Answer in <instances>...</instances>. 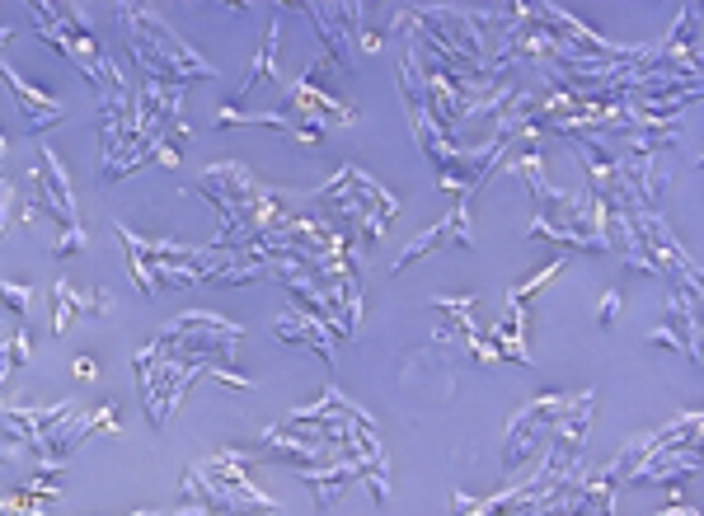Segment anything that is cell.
Segmentation results:
<instances>
[{"label":"cell","instance_id":"836d02e7","mask_svg":"<svg viewBox=\"0 0 704 516\" xmlns=\"http://www.w3.org/2000/svg\"><path fill=\"white\" fill-rule=\"evenodd\" d=\"M15 456H19L15 446H0V465H10V460H15Z\"/></svg>","mask_w":704,"mask_h":516},{"label":"cell","instance_id":"ba28073f","mask_svg":"<svg viewBox=\"0 0 704 516\" xmlns=\"http://www.w3.org/2000/svg\"><path fill=\"white\" fill-rule=\"evenodd\" d=\"M15 33L10 29H0V47L10 43ZM0 80L10 85V94H15V104H19V113H24V127H29V137H43V132H52L57 122H66V108H62V99L57 94H47V90H38L33 80H24L5 61V52H0Z\"/></svg>","mask_w":704,"mask_h":516},{"label":"cell","instance_id":"7402d4cb","mask_svg":"<svg viewBox=\"0 0 704 516\" xmlns=\"http://www.w3.org/2000/svg\"><path fill=\"white\" fill-rule=\"evenodd\" d=\"M33 301H38L33 287H24V282H0V305H5V310H15L19 319L33 310Z\"/></svg>","mask_w":704,"mask_h":516},{"label":"cell","instance_id":"7a4b0ae2","mask_svg":"<svg viewBox=\"0 0 704 516\" xmlns=\"http://www.w3.org/2000/svg\"><path fill=\"white\" fill-rule=\"evenodd\" d=\"M324 212V221L338 230V235H348L357 249H367V244H381L390 221L399 216V198L395 193H385L376 179H367L357 165H343L334 179L324 183L320 193H315Z\"/></svg>","mask_w":704,"mask_h":516},{"label":"cell","instance_id":"4fadbf2b","mask_svg":"<svg viewBox=\"0 0 704 516\" xmlns=\"http://www.w3.org/2000/svg\"><path fill=\"white\" fill-rule=\"evenodd\" d=\"M301 15L315 19V29H320V43H324V57L334 61V66H343V71H362L357 66V52H352V29L343 24V15H338V5H324V0H306V5H296Z\"/></svg>","mask_w":704,"mask_h":516},{"label":"cell","instance_id":"1f68e13d","mask_svg":"<svg viewBox=\"0 0 704 516\" xmlns=\"http://www.w3.org/2000/svg\"><path fill=\"white\" fill-rule=\"evenodd\" d=\"M352 38L362 43V52H381V43H385V33H376V29H357Z\"/></svg>","mask_w":704,"mask_h":516},{"label":"cell","instance_id":"d4e9b609","mask_svg":"<svg viewBox=\"0 0 704 516\" xmlns=\"http://www.w3.org/2000/svg\"><path fill=\"white\" fill-rule=\"evenodd\" d=\"M620 315H625V301H620V291H601V301H597V324H601V329H615V324H620Z\"/></svg>","mask_w":704,"mask_h":516},{"label":"cell","instance_id":"4316f807","mask_svg":"<svg viewBox=\"0 0 704 516\" xmlns=\"http://www.w3.org/2000/svg\"><path fill=\"white\" fill-rule=\"evenodd\" d=\"M5 348H10V362L15 366H29V329H15V338Z\"/></svg>","mask_w":704,"mask_h":516},{"label":"cell","instance_id":"6da1fadb","mask_svg":"<svg viewBox=\"0 0 704 516\" xmlns=\"http://www.w3.org/2000/svg\"><path fill=\"white\" fill-rule=\"evenodd\" d=\"M113 15H118V24H123V38H127V47H132L137 66L146 71V80H160V85L216 80V66H207L179 33L169 29L165 19L155 15L151 5H132V0H123Z\"/></svg>","mask_w":704,"mask_h":516},{"label":"cell","instance_id":"ac0fdd59","mask_svg":"<svg viewBox=\"0 0 704 516\" xmlns=\"http://www.w3.org/2000/svg\"><path fill=\"white\" fill-rule=\"evenodd\" d=\"M118 230V240L127 244V268H132V277H137V287H141V296H155V268H151V254H146V240L141 235H132L127 226H113Z\"/></svg>","mask_w":704,"mask_h":516},{"label":"cell","instance_id":"cb8c5ba5","mask_svg":"<svg viewBox=\"0 0 704 516\" xmlns=\"http://www.w3.org/2000/svg\"><path fill=\"white\" fill-rule=\"evenodd\" d=\"M362 479H367L371 498L390 502V465H385V460H371V465H362Z\"/></svg>","mask_w":704,"mask_h":516},{"label":"cell","instance_id":"5b68a950","mask_svg":"<svg viewBox=\"0 0 704 516\" xmlns=\"http://www.w3.org/2000/svg\"><path fill=\"white\" fill-rule=\"evenodd\" d=\"M132 366H137L141 409H146V423H151V427H169V418L179 413V404H184L188 390H193V380L207 376V366L160 357L151 343H146V348H137Z\"/></svg>","mask_w":704,"mask_h":516},{"label":"cell","instance_id":"f1b7e54d","mask_svg":"<svg viewBox=\"0 0 704 516\" xmlns=\"http://www.w3.org/2000/svg\"><path fill=\"white\" fill-rule=\"evenodd\" d=\"M465 343H470V352H475V357H479V362H489V366H498V362H503V357H498V348H493V343H489V338H465Z\"/></svg>","mask_w":704,"mask_h":516},{"label":"cell","instance_id":"2e32d148","mask_svg":"<svg viewBox=\"0 0 704 516\" xmlns=\"http://www.w3.org/2000/svg\"><path fill=\"white\" fill-rule=\"evenodd\" d=\"M277 43H282V33H277V24H268V38H263V47H259V52H254V61H249V71H245V76H240V85H235V94H230V99H226L230 108H235V104H245L249 94H254V85L273 76Z\"/></svg>","mask_w":704,"mask_h":516},{"label":"cell","instance_id":"484cf974","mask_svg":"<svg viewBox=\"0 0 704 516\" xmlns=\"http://www.w3.org/2000/svg\"><path fill=\"white\" fill-rule=\"evenodd\" d=\"M85 244H90V235H85V230H80V226H71V230H62V235H57V244H52V254H57V258H71V254H80Z\"/></svg>","mask_w":704,"mask_h":516},{"label":"cell","instance_id":"e0dca14e","mask_svg":"<svg viewBox=\"0 0 704 516\" xmlns=\"http://www.w3.org/2000/svg\"><path fill=\"white\" fill-rule=\"evenodd\" d=\"M489 343L498 348V357H503V362L531 366V348H526V334L517 329V319H512V315H503L498 324H493V329H489Z\"/></svg>","mask_w":704,"mask_h":516},{"label":"cell","instance_id":"603a6c76","mask_svg":"<svg viewBox=\"0 0 704 516\" xmlns=\"http://www.w3.org/2000/svg\"><path fill=\"white\" fill-rule=\"evenodd\" d=\"M71 329V282H57L52 287V334H66Z\"/></svg>","mask_w":704,"mask_h":516},{"label":"cell","instance_id":"f546056e","mask_svg":"<svg viewBox=\"0 0 704 516\" xmlns=\"http://www.w3.org/2000/svg\"><path fill=\"white\" fill-rule=\"evenodd\" d=\"M207 376H216L221 385H230V390H254V380H249V376H235L230 366H216V371H207Z\"/></svg>","mask_w":704,"mask_h":516},{"label":"cell","instance_id":"5bb4252c","mask_svg":"<svg viewBox=\"0 0 704 516\" xmlns=\"http://www.w3.org/2000/svg\"><path fill=\"white\" fill-rule=\"evenodd\" d=\"M273 334L282 338V343H301V348L320 352V362L334 366V329H329L324 319H315L310 310H287V315H277Z\"/></svg>","mask_w":704,"mask_h":516},{"label":"cell","instance_id":"d6a6232c","mask_svg":"<svg viewBox=\"0 0 704 516\" xmlns=\"http://www.w3.org/2000/svg\"><path fill=\"white\" fill-rule=\"evenodd\" d=\"M71 376H76V380H94V376H99L94 357H76V362H71Z\"/></svg>","mask_w":704,"mask_h":516},{"label":"cell","instance_id":"277c9868","mask_svg":"<svg viewBox=\"0 0 704 516\" xmlns=\"http://www.w3.org/2000/svg\"><path fill=\"white\" fill-rule=\"evenodd\" d=\"M245 343V329L230 324V319L212 315V310H193V315L169 319L165 329L151 338V348L160 357H174V362H193V366H235V348Z\"/></svg>","mask_w":704,"mask_h":516},{"label":"cell","instance_id":"83f0119b","mask_svg":"<svg viewBox=\"0 0 704 516\" xmlns=\"http://www.w3.org/2000/svg\"><path fill=\"white\" fill-rule=\"evenodd\" d=\"M10 207H15V193H10V179L0 174V240H5V226H10Z\"/></svg>","mask_w":704,"mask_h":516},{"label":"cell","instance_id":"9a60e30c","mask_svg":"<svg viewBox=\"0 0 704 516\" xmlns=\"http://www.w3.org/2000/svg\"><path fill=\"white\" fill-rule=\"evenodd\" d=\"M352 479H362V465H352V460L329 465V470H306V474H301V484L315 493V507H320V512H329V507L348 493Z\"/></svg>","mask_w":704,"mask_h":516},{"label":"cell","instance_id":"44dd1931","mask_svg":"<svg viewBox=\"0 0 704 516\" xmlns=\"http://www.w3.org/2000/svg\"><path fill=\"white\" fill-rule=\"evenodd\" d=\"M113 310V291L99 287V291H76L71 287V315H108Z\"/></svg>","mask_w":704,"mask_h":516},{"label":"cell","instance_id":"4dcf8cb0","mask_svg":"<svg viewBox=\"0 0 704 516\" xmlns=\"http://www.w3.org/2000/svg\"><path fill=\"white\" fill-rule=\"evenodd\" d=\"M19 221H24V226L29 230H38V221H43V202H24V207H19Z\"/></svg>","mask_w":704,"mask_h":516},{"label":"cell","instance_id":"ffe728a7","mask_svg":"<svg viewBox=\"0 0 704 516\" xmlns=\"http://www.w3.org/2000/svg\"><path fill=\"white\" fill-rule=\"evenodd\" d=\"M648 348H667V352H676V357H686L690 366H700V343H686V338L676 334L672 324H658V329H648V338H643Z\"/></svg>","mask_w":704,"mask_h":516},{"label":"cell","instance_id":"8992f818","mask_svg":"<svg viewBox=\"0 0 704 516\" xmlns=\"http://www.w3.org/2000/svg\"><path fill=\"white\" fill-rule=\"evenodd\" d=\"M568 395H536L526 409L512 413V423L503 432V474H517L526 460L540 451V441L550 437V427L564 418Z\"/></svg>","mask_w":704,"mask_h":516},{"label":"cell","instance_id":"3957f363","mask_svg":"<svg viewBox=\"0 0 704 516\" xmlns=\"http://www.w3.org/2000/svg\"><path fill=\"white\" fill-rule=\"evenodd\" d=\"M179 493H184L193 507H202L207 516H273L277 512V502L249 484L245 465L230 456V451H221V456L184 470Z\"/></svg>","mask_w":704,"mask_h":516},{"label":"cell","instance_id":"9c48e42d","mask_svg":"<svg viewBox=\"0 0 704 516\" xmlns=\"http://www.w3.org/2000/svg\"><path fill=\"white\" fill-rule=\"evenodd\" d=\"M470 202L475 198H456V207L437 221V226H428L418 240L404 244V254H395V263H390V273H404L409 263H418V258H428L432 249H442V244H460V249H475V226H470Z\"/></svg>","mask_w":704,"mask_h":516},{"label":"cell","instance_id":"30bf717a","mask_svg":"<svg viewBox=\"0 0 704 516\" xmlns=\"http://www.w3.org/2000/svg\"><path fill=\"white\" fill-rule=\"evenodd\" d=\"M99 427H113V432H118V409H113V404H99V409H85V413L76 409L66 423H57L47 437H38L33 456L38 460H66L80 441L90 437V432H99Z\"/></svg>","mask_w":704,"mask_h":516},{"label":"cell","instance_id":"7c38bea8","mask_svg":"<svg viewBox=\"0 0 704 516\" xmlns=\"http://www.w3.org/2000/svg\"><path fill=\"white\" fill-rule=\"evenodd\" d=\"M29 179L38 183V193H43V212L52 216V221H62V230L80 226L76 193H71V179H66V165H62V160H57V151H52V146H43V174L33 169Z\"/></svg>","mask_w":704,"mask_h":516},{"label":"cell","instance_id":"d6986e66","mask_svg":"<svg viewBox=\"0 0 704 516\" xmlns=\"http://www.w3.org/2000/svg\"><path fill=\"white\" fill-rule=\"evenodd\" d=\"M564 268H568V254H554L550 263H545V268H540V273L531 277V282H517V287L507 291V301L531 305V301H536V296H540V287H550V282H554V277H559V273H564Z\"/></svg>","mask_w":704,"mask_h":516},{"label":"cell","instance_id":"52a82bcc","mask_svg":"<svg viewBox=\"0 0 704 516\" xmlns=\"http://www.w3.org/2000/svg\"><path fill=\"white\" fill-rule=\"evenodd\" d=\"M592 409H597V390H582V395L568 399L564 418L550 427V460L545 470L559 474V479H578L582 474V451H587V423H592Z\"/></svg>","mask_w":704,"mask_h":516},{"label":"cell","instance_id":"8fae6325","mask_svg":"<svg viewBox=\"0 0 704 516\" xmlns=\"http://www.w3.org/2000/svg\"><path fill=\"white\" fill-rule=\"evenodd\" d=\"M76 413V399H57V404H5L0 399V423L15 432V441H24V446H38V437H47L57 423H66Z\"/></svg>","mask_w":704,"mask_h":516}]
</instances>
